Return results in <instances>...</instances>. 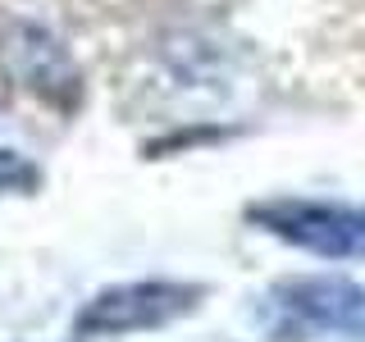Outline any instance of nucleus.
<instances>
[{"instance_id":"f257e3e1","label":"nucleus","mask_w":365,"mask_h":342,"mask_svg":"<svg viewBox=\"0 0 365 342\" xmlns=\"http://www.w3.org/2000/svg\"><path fill=\"white\" fill-rule=\"evenodd\" d=\"M251 219L265 224V233L329 260H361L365 256V210L334 201H265L251 205Z\"/></svg>"},{"instance_id":"f03ea898","label":"nucleus","mask_w":365,"mask_h":342,"mask_svg":"<svg viewBox=\"0 0 365 342\" xmlns=\"http://www.w3.org/2000/svg\"><path fill=\"white\" fill-rule=\"evenodd\" d=\"M201 288L174 279H146V283H123V288L101 292L96 301H87V311L78 315V333H137V328H160L169 319L187 315L197 306Z\"/></svg>"},{"instance_id":"7ed1b4c3","label":"nucleus","mask_w":365,"mask_h":342,"mask_svg":"<svg viewBox=\"0 0 365 342\" xmlns=\"http://www.w3.org/2000/svg\"><path fill=\"white\" fill-rule=\"evenodd\" d=\"M0 64L23 91L41 96L46 105H73L78 100V64L46 28L14 23L0 37Z\"/></svg>"},{"instance_id":"20e7f679","label":"nucleus","mask_w":365,"mask_h":342,"mask_svg":"<svg viewBox=\"0 0 365 342\" xmlns=\"http://www.w3.org/2000/svg\"><path fill=\"white\" fill-rule=\"evenodd\" d=\"M279 311L311 328H329V333L365 338V288L351 279H292L279 292Z\"/></svg>"},{"instance_id":"39448f33","label":"nucleus","mask_w":365,"mask_h":342,"mask_svg":"<svg viewBox=\"0 0 365 342\" xmlns=\"http://www.w3.org/2000/svg\"><path fill=\"white\" fill-rule=\"evenodd\" d=\"M41 182V174L14 151H0V192H32Z\"/></svg>"}]
</instances>
